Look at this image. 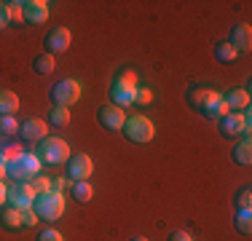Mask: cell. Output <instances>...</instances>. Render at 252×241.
Wrapping results in <instances>:
<instances>
[{
	"mask_svg": "<svg viewBox=\"0 0 252 241\" xmlns=\"http://www.w3.org/2000/svg\"><path fill=\"white\" fill-rule=\"evenodd\" d=\"M137 89H140V78H137V72L129 70V67H121L116 75H113V83H110V99H113V105H118V107L134 105Z\"/></svg>",
	"mask_w": 252,
	"mask_h": 241,
	"instance_id": "6da1fadb",
	"label": "cell"
},
{
	"mask_svg": "<svg viewBox=\"0 0 252 241\" xmlns=\"http://www.w3.org/2000/svg\"><path fill=\"white\" fill-rule=\"evenodd\" d=\"M40 169H43V164H40L38 153L25 150L16 161L5 164V177H14V182H30V180H35L40 174Z\"/></svg>",
	"mask_w": 252,
	"mask_h": 241,
	"instance_id": "7a4b0ae2",
	"label": "cell"
},
{
	"mask_svg": "<svg viewBox=\"0 0 252 241\" xmlns=\"http://www.w3.org/2000/svg\"><path fill=\"white\" fill-rule=\"evenodd\" d=\"M32 212L38 214V220H46V222H54L64 214V193H38L32 201Z\"/></svg>",
	"mask_w": 252,
	"mask_h": 241,
	"instance_id": "3957f363",
	"label": "cell"
},
{
	"mask_svg": "<svg viewBox=\"0 0 252 241\" xmlns=\"http://www.w3.org/2000/svg\"><path fill=\"white\" fill-rule=\"evenodd\" d=\"M38 158L40 164H49V166H59V164H67L70 153V145L62 140V137H46V140L38 142Z\"/></svg>",
	"mask_w": 252,
	"mask_h": 241,
	"instance_id": "277c9868",
	"label": "cell"
},
{
	"mask_svg": "<svg viewBox=\"0 0 252 241\" xmlns=\"http://www.w3.org/2000/svg\"><path fill=\"white\" fill-rule=\"evenodd\" d=\"M124 137L129 142H137V145H145V142H151L153 137H156V126H153V120L151 118H145V116H129L124 120Z\"/></svg>",
	"mask_w": 252,
	"mask_h": 241,
	"instance_id": "5b68a950",
	"label": "cell"
},
{
	"mask_svg": "<svg viewBox=\"0 0 252 241\" xmlns=\"http://www.w3.org/2000/svg\"><path fill=\"white\" fill-rule=\"evenodd\" d=\"M220 134L225 140H236V137H250V110L244 113H225L223 118L218 120Z\"/></svg>",
	"mask_w": 252,
	"mask_h": 241,
	"instance_id": "8992f818",
	"label": "cell"
},
{
	"mask_svg": "<svg viewBox=\"0 0 252 241\" xmlns=\"http://www.w3.org/2000/svg\"><path fill=\"white\" fill-rule=\"evenodd\" d=\"M81 99V83L75 78H64V81H57L51 86V102L54 107H70Z\"/></svg>",
	"mask_w": 252,
	"mask_h": 241,
	"instance_id": "52a82bcc",
	"label": "cell"
},
{
	"mask_svg": "<svg viewBox=\"0 0 252 241\" xmlns=\"http://www.w3.org/2000/svg\"><path fill=\"white\" fill-rule=\"evenodd\" d=\"M94 172V161L92 155L86 153H75L67 158V177L73 180V182H86L89 177H92Z\"/></svg>",
	"mask_w": 252,
	"mask_h": 241,
	"instance_id": "ba28073f",
	"label": "cell"
},
{
	"mask_svg": "<svg viewBox=\"0 0 252 241\" xmlns=\"http://www.w3.org/2000/svg\"><path fill=\"white\" fill-rule=\"evenodd\" d=\"M35 201V190L30 188V182H11L8 193H5V204L16 209H30Z\"/></svg>",
	"mask_w": 252,
	"mask_h": 241,
	"instance_id": "9c48e42d",
	"label": "cell"
},
{
	"mask_svg": "<svg viewBox=\"0 0 252 241\" xmlns=\"http://www.w3.org/2000/svg\"><path fill=\"white\" fill-rule=\"evenodd\" d=\"M97 120H99V126L102 129H107V131H121L124 129V120H126V113H124V107H118V105H102L99 107V113H97Z\"/></svg>",
	"mask_w": 252,
	"mask_h": 241,
	"instance_id": "30bf717a",
	"label": "cell"
},
{
	"mask_svg": "<svg viewBox=\"0 0 252 241\" xmlns=\"http://www.w3.org/2000/svg\"><path fill=\"white\" fill-rule=\"evenodd\" d=\"M19 134H22V140H27V142H40V140L49 137V123H46L43 118H25L19 123Z\"/></svg>",
	"mask_w": 252,
	"mask_h": 241,
	"instance_id": "8fae6325",
	"label": "cell"
},
{
	"mask_svg": "<svg viewBox=\"0 0 252 241\" xmlns=\"http://www.w3.org/2000/svg\"><path fill=\"white\" fill-rule=\"evenodd\" d=\"M73 43V35H70L67 27H54L49 35H46V48H49L51 57H57V54H64Z\"/></svg>",
	"mask_w": 252,
	"mask_h": 241,
	"instance_id": "7c38bea8",
	"label": "cell"
},
{
	"mask_svg": "<svg viewBox=\"0 0 252 241\" xmlns=\"http://www.w3.org/2000/svg\"><path fill=\"white\" fill-rule=\"evenodd\" d=\"M22 16L30 24H43L49 19V3L46 0H22Z\"/></svg>",
	"mask_w": 252,
	"mask_h": 241,
	"instance_id": "4fadbf2b",
	"label": "cell"
},
{
	"mask_svg": "<svg viewBox=\"0 0 252 241\" xmlns=\"http://www.w3.org/2000/svg\"><path fill=\"white\" fill-rule=\"evenodd\" d=\"M225 43H231L239 54H242V51H250V46H252V27H250V24H244V22L236 24V27L231 30V35H228Z\"/></svg>",
	"mask_w": 252,
	"mask_h": 241,
	"instance_id": "5bb4252c",
	"label": "cell"
},
{
	"mask_svg": "<svg viewBox=\"0 0 252 241\" xmlns=\"http://www.w3.org/2000/svg\"><path fill=\"white\" fill-rule=\"evenodd\" d=\"M218 96H220V94L215 91V89L199 86V89H190V91H188V105L196 107V110H204V107H207L209 102H215Z\"/></svg>",
	"mask_w": 252,
	"mask_h": 241,
	"instance_id": "9a60e30c",
	"label": "cell"
},
{
	"mask_svg": "<svg viewBox=\"0 0 252 241\" xmlns=\"http://www.w3.org/2000/svg\"><path fill=\"white\" fill-rule=\"evenodd\" d=\"M223 99H225V105H228V110H231V113L250 110V91H247V89H231Z\"/></svg>",
	"mask_w": 252,
	"mask_h": 241,
	"instance_id": "2e32d148",
	"label": "cell"
},
{
	"mask_svg": "<svg viewBox=\"0 0 252 241\" xmlns=\"http://www.w3.org/2000/svg\"><path fill=\"white\" fill-rule=\"evenodd\" d=\"M231 158H233V164H239V166H250L252 164V142H250V137H242V140L233 145Z\"/></svg>",
	"mask_w": 252,
	"mask_h": 241,
	"instance_id": "e0dca14e",
	"label": "cell"
},
{
	"mask_svg": "<svg viewBox=\"0 0 252 241\" xmlns=\"http://www.w3.org/2000/svg\"><path fill=\"white\" fill-rule=\"evenodd\" d=\"M0 225L8 228V231H19V228H22V209L8 207V204H5V207L0 209Z\"/></svg>",
	"mask_w": 252,
	"mask_h": 241,
	"instance_id": "ac0fdd59",
	"label": "cell"
},
{
	"mask_svg": "<svg viewBox=\"0 0 252 241\" xmlns=\"http://www.w3.org/2000/svg\"><path fill=\"white\" fill-rule=\"evenodd\" d=\"M19 110V96L8 89H0V118L3 116H14Z\"/></svg>",
	"mask_w": 252,
	"mask_h": 241,
	"instance_id": "d6986e66",
	"label": "cell"
},
{
	"mask_svg": "<svg viewBox=\"0 0 252 241\" xmlns=\"http://www.w3.org/2000/svg\"><path fill=\"white\" fill-rule=\"evenodd\" d=\"M201 113H204V118H209V120H220V118L225 116V113H231V110H228V105H225L223 94H220L218 99H215V102H209V105L204 107Z\"/></svg>",
	"mask_w": 252,
	"mask_h": 241,
	"instance_id": "ffe728a7",
	"label": "cell"
},
{
	"mask_svg": "<svg viewBox=\"0 0 252 241\" xmlns=\"http://www.w3.org/2000/svg\"><path fill=\"white\" fill-rule=\"evenodd\" d=\"M54 64H57V59H54L49 51H46V54H38V57L32 59V70L38 72V75H51V72H54Z\"/></svg>",
	"mask_w": 252,
	"mask_h": 241,
	"instance_id": "44dd1931",
	"label": "cell"
},
{
	"mask_svg": "<svg viewBox=\"0 0 252 241\" xmlns=\"http://www.w3.org/2000/svg\"><path fill=\"white\" fill-rule=\"evenodd\" d=\"M233 212H252V188H242L233 198Z\"/></svg>",
	"mask_w": 252,
	"mask_h": 241,
	"instance_id": "7402d4cb",
	"label": "cell"
},
{
	"mask_svg": "<svg viewBox=\"0 0 252 241\" xmlns=\"http://www.w3.org/2000/svg\"><path fill=\"white\" fill-rule=\"evenodd\" d=\"M233 228L242 236H250L252 233V212H233Z\"/></svg>",
	"mask_w": 252,
	"mask_h": 241,
	"instance_id": "603a6c76",
	"label": "cell"
},
{
	"mask_svg": "<svg viewBox=\"0 0 252 241\" xmlns=\"http://www.w3.org/2000/svg\"><path fill=\"white\" fill-rule=\"evenodd\" d=\"M73 196H75V201H81V204H89L94 198V188H92V182H73Z\"/></svg>",
	"mask_w": 252,
	"mask_h": 241,
	"instance_id": "cb8c5ba5",
	"label": "cell"
},
{
	"mask_svg": "<svg viewBox=\"0 0 252 241\" xmlns=\"http://www.w3.org/2000/svg\"><path fill=\"white\" fill-rule=\"evenodd\" d=\"M236 57H239V51L231 43H218V46H215V59H218V62L228 64V62H233Z\"/></svg>",
	"mask_w": 252,
	"mask_h": 241,
	"instance_id": "d4e9b609",
	"label": "cell"
},
{
	"mask_svg": "<svg viewBox=\"0 0 252 241\" xmlns=\"http://www.w3.org/2000/svg\"><path fill=\"white\" fill-rule=\"evenodd\" d=\"M49 123H54V126H67L70 123V107H54L51 110V116H49Z\"/></svg>",
	"mask_w": 252,
	"mask_h": 241,
	"instance_id": "484cf974",
	"label": "cell"
},
{
	"mask_svg": "<svg viewBox=\"0 0 252 241\" xmlns=\"http://www.w3.org/2000/svg\"><path fill=\"white\" fill-rule=\"evenodd\" d=\"M11 134H19V123H16L14 116H3L0 118V137H11Z\"/></svg>",
	"mask_w": 252,
	"mask_h": 241,
	"instance_id": "4316f807",
	"label": "cell"
},
{
	"mask_svg": "<svg viewBox=\"0 0 252 241\" xmlns=\"http://www.w3.org/2000/svg\"><path fill=\"white\" fill-rule=\"evenodd\" d=\"M30 188L35 190V196H38V193H49L51 190V180L49 177H35V180H30Z\"/></svg>",
	"mask_w": 252,
	"mask_h": 241,
	"instance_id": "83f0119b",
	"label": "cell"
},
{
	"mask_svg": "<svg viewBox=\"0 0 252 241\" xmlns=\"http://www.w3.org/2000/svg\"><path fill=\"white\" fill-rule=\"evenodd\" d=\"M0 153H3V158H5V164H11V161H16L25 150L19 148V145H5V148H0Z\"/></svg>",
	"mask_w": 252,
	"mask_h": 241,
	"instance_id": "f1b7e54d",
	"label": "cell"
},
{
	"mask_svg": "<svg viewBox=\"0 0 252 241\" xmlns=\"http://www.w3.org/2000/svg\"><path fill=\"white\" fill-rule=\"evenodd\" d=\"M51 190H54V193L73 190V180H70V177H54V180H51Z\"/></svg>",
	"mask_w": 252,
	"mask_h": 241,
	"instance_id": "f546056e",
	"label": "cell"
},
{
	"mask_svg": "<svg viewBox=\"0 0 252 241\" xmlns=\"http://www.w3.org/2000/svg\"><path fill=\"white\" fill-rule=\"evenodd\" d=\"M5 8H8L11 22H25V16H22V0H11V3H5Z\"/></svg>",
	"mask_w": 252,
	"mask_h": 241,
	"instance_id": "4dcf8cb0",
	"label": "cell"
},
{
	"mask_svg": "<svg viewBox=\"0 0 252 241\" xmlns=\"http://www.w3.org/2000/svg\"><path fill=\"white\" fill-rule=\"evenodd\" d=\"M148 102H153V91L145 89V86H140L137 94H134V105H148Z\"/></svg>",
	"mask_w": 252,
	"mask_h": 241,
	"instance_id": "1f68e13d",
	"label": "cell"
},
{
	"mask_svg": "<svg viewBox=\"0 0 252 241\" xmlns=\"http://www.w3.org/2000/svg\"><path fill=\"white\" fill-rule=\"evenodd\" d=\"M35 225H38V214L32 212V207L22 209V228H35Z\"/></svg>",
	"mask_w": 252,
	"mask_h": 241,
	"instance_id": "d6a6232c",
	"label": "cell"
},
{
	"mask_svg": "<svg viewBox=\"0 0 252 241\" xmlns=\"http://www.w3.org/2000/svg\"><path fill=\"white\" fill-rule=\"evenodd\" d=\"M38 241H64V236L57 231V228H46V231L38 233Z\"/></svg>",
	"mask_w": 252,
	"mask_h": 241,
	"instance_id": "836d02e7",
	"label": "cell"
},
{
	"mask_svg": "<svg viewBox=\"0 0 252 241\" xmlns=\"http://www.w3.org/2000/svg\"><path fill=\"white\" fill-rule=\"evenodd\" d=\"M166 241H193V236H190L188 231H172Z\"/></svg>",
	"mask_w": 252,
	"mask_h": 241,
	"instance_id": "e575fe53",
	"label": "cell"
},
{
	"mask_svg": "<svg viewBox=\"0 0 252 241\" xmlns=\"http://www.w3.org/2000/svg\"><path fill=\"white\" fill-rule=\"evenodd\" d=\"M8 22H11V16H8V8H5V3H0V30H3Z\"/></svg>",
	"mask_w": 252,
	"mask_h": 241,
	"instance_id": "d590c367",
	"label": "cell"
},
{
	"mask_svg": "<svg viewBox=\"0 0 252 241\" xmlns=\"http://www.w3.org/2000/svg\"><path fill=\"white\" fill-rule=\"evenodd\" d=\"M5 193H8V185H5L3 180H0V209L5 207Z\"/></svg>",
	"mask_w": 252,
	"mask_h": 241,
	"instance_id": "8d00e7d4",
	"label": "cell"
},
{
	"mask_svg": "<svg viewBox=\"0 0 252 241\" xmlns=\"http://www.w3.org/2000/svg\"><path fill=\"white\" fill-rule=\"evenodd\" d=\"M5 177V158H3V153H0V180Z\"/></svg>",
	"mask_w": 252,
	"mask_h": 241,
	"instance_id": "74e56055",
	"label": "cell"
},
{
	"mask_svg": "<svg viewBox=\"0 0 252 241\" xmlns=\"http://www.w3.org/2000/svg\"><path fill=\"white\" fill-rule=\"evenodd\" d=\"M131 241H148L145 236H134V239H131Z\"/></svg>",
	"mask_w": 252,
	"mask_h": 241,
	"instance_id": "f35d334b",
	"label": "cell"
}]
</instances>
